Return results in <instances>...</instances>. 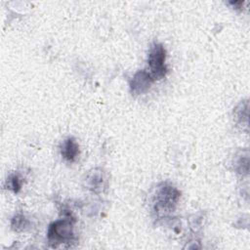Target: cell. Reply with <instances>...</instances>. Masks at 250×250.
Wrapping results in <instances>:
<instances>
[{
    "label": "cell",
    "instance_id": "1",
    "mask_svg": "<svg viewBox=\"0 0 250 250\" xmlns=\"http://www.w3.org/2000/svg\"><path fill=\"white\" fill-rule=\"evenodd\" d=\"M180 198V191L167 184H162L154 196V210L157 215H166L172 212Z\"/></svg>",
    "mask_w": 250,
    "mask_h": 250
},
{
    "label": "cell",
    "instance_id": "2",
    "mask_svg": "<svg viewBox=\"0 0 250 250\" xmlns=\"http://www.w3.org/2000/svg\"><path fill=\"white\" fill-rule=\"evenodd\" d=\"M73 223V220L65 218L51 224L48 229L49 243L54 247L59 244L70 243L74 238Z\"/></svg>",
    "mask_w": 250,
    "mask_h": 250
},
{
    "label": "cell",
    "instance_id": "3",
    "mask_svg": "<svg viewBox=\"0 0 250 250\" xmlns=\"http://www.w3.org/2000/svg\"><path fill=\"white\" fill-rule=\"evenodd\" d=\"M166 52L162 44L155 43L150 48L148 54L149 74L153 80L162 79L167 73V66L165 64Z\"/></svg>",
    "mask_w": 250,
    "mask_h": 250
},
{
    "label": "cell",
    "instance_id": "4",
    "mask_svg": "<svg viewBox=\"0 0 250 250\" xmlns=\"http://www.w3.org/2000/svg\"><path fill=\"white\" fill-rule=\"evenodd\" d=\"M152 82L153 79L148 72L145 70H140L134 75L130 82L131 92L134 95H142L149 89Z\"/></svg>",
    "mask_w": 250,
    "mask_h": 250
},
{
    "label": "cell",
    "instance_id": "5",
    "mask_svg": "<svg viewBox=\"0 0 250 250\" xmlns=\"http://www.w3.org/2000/svg\"><path fill=\"white\" fill-rule=\"evenodd\" d=\"M86 185L92 191H102L104 188V178L103 172L98 169L92 170L86 178Z\"/></svg>",
    "mask_w": 250,
    "mask_h": 250
},
{
    "label": "cell",
    "instance_id": "6",
    "mask_svg": "<svg viewBox=\"0 0 250 250\" xmlns=\"http://www.w3.org/2000/svg\"><path fill=\"white\" fill-rule=\"evenodd\" d=\"M61 152H62V157L65 160L73 161L79 153L78 144L75 142V140L73 138H67L62 143Z\"/></svg>",
    "mask_w": 250,
    "mask_h": 250
},
{
    "label": "cell",
    "instance_id": "7",
    "mask_svg": "<svg viewBox=\"0 0 250 250\" xmlns=\"http://www.w3.org/2000/svg\"><path fill=\"white\" fill-rule=\"evenodd\" d=\"M27 226H28V222L22 215H17L12 220V228L17 231L25 229Z\"/></svg>",
    "mask_w": 250,
    "mask_h": 250
},
{
    "label": "cell",
    "instance_id": "8",
    "mask_svg": "<svg viewBox=\"0 0 250 250\" xmlns=\"http://www.w3.org/2000/svg\"><path fill=\"white\" fill-rule=\"evenodd\" d=\"M7 188L13 190L14 192H18L21 188V181L17 175H11L7 179Z\"/></svg>",
    "mask_w": 250,
    "mask_h": 250
}]
</instances>
